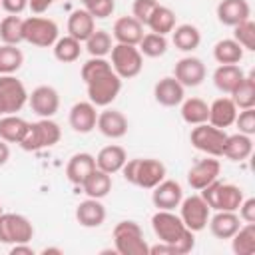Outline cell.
<instances>
[{"instance_id":"22","label":"cell","mask_w":255,"mask_h":255,"mask_svg":"<svg viewBox=\"0 0 255 255\" xmlns=\"http://www.w3.org/2000/svg\"><path fill=\"white\" fill-rule=\"evenodd\" d=\"M112 36L118 40V44H129L137 46L143 38V24H139L133 16H122L114 22Z\"/></svg>"},{"instance_id":"17","label":"cell","mask_w":255,"mask_h":255,"mask_svg":"<svg viewBox=\"0 0 255 255\" xmlns=\"http://www.w3.org/2000/svg\"><path fill=\"white\" fill-rule=\"evenodd\" d=\"M68 122H70V128L76 133H90L96 128V122H98L96 106L90 100L88 102H76L70 110Z\"/></svg>"},{"instance_id":"50","label":"cell","mask_w":255,"mask_h":255,"mask_svg":"<svg viewBox=\"0 0 255 255\" xmlns=\"http://www.w3.org/2000/svg\"><path fill=\"white\" fill-rule=\"evenodd\" d=\"M149 255H177V251H175V247L159 241L157 245H151L149 247Z\"/></svg>"},{"instance_id":"49","label":"cell","mask_w":255,"mask_h":255,"mask_svg":"<svg viewBox=\"0 0 255 255\" xmlns=\"http://www.w3.org/2000/svg\"><path fill=\"white\" fill-rule=\"evenodd\" d=\"M0 6L8 12V14H22L28 8V0H2Z\"/></svg>"},{"instance_id":"27","label":"cell","mask_w":255,"mask_h":255,"mask_svg":"<svg viewBox=\"0 0 255 255\" xmlns=\"http://www.w3.org/2000/svg\"><path fill=\"white\" fill-rule=\"evenodd\" d=\"M96 30V18L86 10H74L68 18V36L76 38L78 42H86L92 32Z\"/></svg>"},{"instance_id":"25","label":"cell","mask_w":255,"mask_h":255,"mask_svg":"<svg viewBox=\"0 0 255 255\" xmlns=\"http://www.w3.org/2000/svg\"><path fill=\"white\" fill-rule=\"evenodd\" d=\"M245 78V72L237 66V64H219L213 72V84L219 92L223 94H233V90L241 84V80Z\"/></svg>"},{"instance_id":"43","label":"cell","mask_w":255,"mask_h":255,"mask_svg":"<svg viewBox=\"0 0 255 255\" xmlns=\"http://www.w3.org/2000/svg\"><path fill=\"white\" fill-rule=\"evenodd\" d=\"M233 40L243 48V50H255V22L251 18L239 22L233 26Z\"/></svg>"},{"instance_id":"42","label":"cell","mask_w":255,"mask_h":255,"mask_svg":"<svg viewBox=\"0 0 255 255\" xmlns=\"http://www.w3.org/2000/svg\"><path fill=\"white\" fill-rule=\"evenodd\" d=\"M139 52L141 56H147V58H159L167 52V40L165 36L161 34H155V32H149V34H143V38L139 40Z\"/></svg>"},{"instance_id":"51","label":"cell","mask_w":255,"mask_h":255,"mask_svg":"<svg viewBox=\"0 0 255 255\" xmlns=\"http://www.w3.org/2000/svg\"><path fill=\"white\" fill-rule=\"evenodd\" d=\"M56 0H28V8L34 12V14H42L46 12L50 6H54Z\"/></svg>"},{"instance_id":"38","label":"cell","mask_w":255,"mask_h":255,"mask_svg":"<svg viewBox=\"0 0 255 255\" xmlns=\"http://www.w3.org/2000/svg\"><path fill=\"white\" fill-rule=\"evenodd\" d=\"M80 54H82V42H78L72 36H64L54 42V58L62 64L76 62L80 58Z\"/></svg>"},{"instance_id":"6","label":"cell","mask_w":255,"mask_h":255,"mask_svg":"<svg viewBox=\"0 0 255 255\" xmlns=\"http://www.w3.org/2000/svg\"><path fill=\"white\" fill-rule=\"evenodd\" d=\"M88 98L96 108H108L122 90V78L114 72V68L98 74L90 82H86Z\"/></svg>"},{"instance_id":"28","label":"cell","mask_w":255,"mask_h":255,"mask_svg":"<svg viewBox=\"0 0 255 255\" xmlns=\"http://www.w3.org/2000/svg\"><path fill=\"white\" fill-rule=\"evenodd\" d=\"M239 215L235 211H217L213 217H209V231L217 239H231L235 231L241 227Z\"/></svg>"},{"instance_id":"36","label":"cell","mask_w":255,"mask_h":255,"mask_svg":"<svg viewBox=\"0 0 255 255\" xmlns=\"http://www.w3.org/2000/svg\"><path fill=\"white\" fill-rule=\"evenodd\" d=\"M213 58L217 64H239L243 58V48L233 38H223L213 46Z\"/></svg>"},{"instance_id":"7","label":"cell","mask_w":255,"mask_h":255,"mask_svg":"<svg viewBox=\"0 0 255 255\" xmlns=\"http://www.w3.org/2000/svg\"><path fill=\"white\" fill-rule=\"evenodd\" d=\"M22 32H24V42H28L32 46H38V48H50L60 38L58 24L54 20L42 18V16L24 18Z\"/></svg>"},{"instance_id":"45","label":"cell","mask_w":255,"mask_h":255,"mask_svg":"<svg viewBox=\"0 0 255 255\" xmlns=\"http://www.w3.org/2000/svg\"><path fill=\"white\" fill-rule=\"evenodd\" d=\"M112 68V64L106 60V58H90L84 66H82V80L84 82H90L92 78H96L98 74H102V72H106V70H110Z\"/></svg>"},{"instance_id":"24","label":"cell","mask_w":255,"mask_h":255,"mask_svg":"<svg viewBox=\"0 0 255 255\" xmlns=\"http://www.w3.org/2000/svg\"><path fill=\"white\" fill-rule=\"evenodd\" d=\"M96 169V157L92 153H86V151H80V153H74L66 165V175H68V181L74 183V185H82L84 179Z\"/></svg>"},{"instance_id":"47","label":"cell","mask_w":255,"mask_h":255,"mask_svg":"<svg viewBox=\"0 0 255 255\" xmlns=\"http://www.w3.org/2000/svg\"><path fill=\"white\" fill-rule=\"evenodd\" d=\"M235 126L239 128L241 133L253 135V133H255V108H245V110L237 112Z\"/></svg>"},{"instance_id":"55","label":"cell","mask_w":255,"mask_h":255,"mask_svg":"<svg viewBox=\"0 0 255 255\" xmlns=\"http://www.w3.org/2000/svg\"><path fill=\"white\" fill-rule=\"evenodd\" d=\"M0 116H6V106H4V100L0 96Z\"/></svg>"},{"instance_id":"39","label":"cell","mask_w":255,"mask_h":255,"mask_svg":"<svg viewBox=\"0 0 255 255\" xmlns=\"http://www.w3.org/2000/svg\"><path fill=\"white\" fill-rule=\"evenodd\" d=\"M231 100L237 106V110L255 108V74H249L241 80V84L233 90Z\"/></svg>"},{"instance_id":"5","label":"cell","mask_w":255,"mask_h":255,"mask_svg":"<svg viewBox=\"0 0 255 255\" xmlns=\"http://www.w3.org/2000/svg\"><path fill=\"white\" fill-rule=\"evenodd\" d=\"M114 249L120 255H149V245L135 221H120L114 227Z\"/></svg>"},{"instance_id":"2","label":"cell","mask_w":255,"mask_h":255,"mask_svg":"<svg viewBox=\"0 0 255 255\" xmlns=\"http://www.w3.org/2000/svg\"><path fill=\"white\" fill-rule=\"evenodd\" d=\"M122 173L128 183L143 189H153L159 181L165 179V165L153 157H133L124 163Z\"/></svg>"},{"instance_id":"10","label":"cell","mask_w":255,"mask_h":255,"mask_svg":"<svg viewBox=\"0 0 255 255\" xmlns=\"http://www.w3.org/2000/svg\"><path fill=\"white\" fill-rule=\"evenodd\" d=\"M34 237V225L28 217L20 213H2L0 215V243L16 245L30 243Z\"/></svg>"},{"instance_id":"4","label":"cell","mask_w":255,"mask_h":255,"mask_svg":"<svg viewBox=\"0 0 255 255\" xmlns=\"http://www.w3.org/2000/svg\"><path fill=\"white\" fill-rule=\"evenodd\" d=\"M62 129L52 118H42L38 122L28 124V129L20 141L24 151H40L44 147H52L60 141Z\"/></svg>"},{"instance_id":"18","label":"cell","mask_w":255,"mask_h":255,"mask_svg":"<svg viewBox=\"0 0 255 255\" xmlns=\"http://www.w3.org/2000/svg\"><path fill=\"white\" fill-rule=\"evenodd\" d=\"M96 128L100 129L102 135H106L110 139H120V137H124L128 133V118L120 110L106 108L104 112L98 114Z\"/></svg>"},{"instance_id":"1","label":"cell","mask_w":255,"mask_h":255,"mask_svg":"<svg viewBox=\"0 0 255 255\" xmlns=\"http://www.w3.org/2000/svg\"><path fill=\"white\" fill-rule=\"evenodd\" d=\"M151 227L159 241L175 247L177 255H187L193 251V247H195L193 231H189L183 225L181 217L175 215L173 211L157 209V213H153V217H151Z\"/></svg>"},{"instance_id":"48","label":"cell","mask_w":255,"mask_h":255,"mask_svg":"<svg viewBox=\"0 0 255 255\" xmlns=\"http://www.w3.org/2000/svg\"><path fill=\"white\" fill-rule=\"evenodd\" d=\"M239 209V219H243L245 223H255V197L243 199Z\"/></svg>"},{"instance_id":"53","label":"cell","mask_w":255,"mask_h":255,"mask_svg":"<svg viewBox=\"0 0 255 255\" xmlns=\"http://www.w3.org/2000/svg\"><path fill=\"white\" fill-rule=\"evenodd\" d=\"M8 159H10V147H8V143H6L4 139H0V167H2Z\"/></svg>"},{"instance_id":"3","label":"cell","mask_w":255,"mask_h":255,"mask_svg":"<svg viewBox=\"0 0 255 255\" xmlns=\"http://www.w3.org/2000/svg\"><path fill=\"white\" fill-rule=\"evenodd\" d=\"M199 195L209 205V209H215V211H237V207L245 199L243 197V189L239 185L221 183L219 179H215L209 185H205Z\"/></svg>"},{"instance_id":"12","label":"cell","mask_w":255,"mask_h":255,"mask_svg":"<svg viewBox=\"0 0 255 255\" xmlns=\"http://www.w3.org/2000/svg\"><path fill=\"white\" fill-rule=\"evenodd\" d=\"M0 96L6 106V114L20 112L28 102V90L26 86L12 74L0 76Z\"/></svg>"},{"instance_id":"46","label":"cell","mask_w":255,"mask_h":255,"mask_svg":"<svg viewBox=\"0 0 255 255\" xmlns=\"http://www.w3.org/2000/svg\"><path fill=\"white\" fill-rule=\"evenodd\" d=\"M159 2L157 0H133V4H131V16L139 22V24H147V18L151 16V12H153V8L157 6Z\"/></svg>"},{"instance_id":"21","label":"cell","mask_w":255,"mask_h":255,"mask_svg":"<svg viewBox=\"0 0 255 255\" xmlns=\"http://www.w3.org/2000/svg\"><path fill=\"white\" fill-rule=\"evenodd\" d=\"M76 219L82 227H88V229H94V227H100L104 221H106V207L100 199H94V197H88L84 201L78 203L76 207Z\"/></svg>"},{"instance_id":"13","label":"cell","mask_w":255,"mask_h":255,"mask_svg":"<svg viewBox=\"0 0 255 255\" xmlns=\"http://www.w3.org/2000/svg\"><path fill=\"white\" fill-rule=\"evenodd\" d=\"M205 64L195 58V56H185L181 58L175 68H173V78L183 86V88H197L205 80Z\"/></svg>"},{"instance_id":"23","label":"cell","mask_w":255,"mask_h":255,"mask_svg":"<svg viewBox=\"0 0 255 255\" xmlns=\"http://www.w3.org/2000/svg\"><path fill=\"white\" fill-rule=\"evenodd\" d=\"M235 118H237V106L233 104L231 98H217L211 106H209V118H207V124L219 128V129H225L229 126L235 124Z\"/></svg>"},{"instance_id":"52","label":"cell","mask_w":255,"mask_h":255,"mask_svg":"<svg viewBox=\"0 0 255 255\" xmlns=\"http://www.w3.org/2000/svg\"><path fill=\"white\" fill-rule=\"evenodd\" d=\"M10 255H34V249L28 243H16V245H12Z\"/></svg>"},{"instance_id":"9","label":"cell","mask_w":255,"mask_h":255,"mask_svg":"<svg viewBox=\"0 0 255 255\" xmlns=\"http://www.w3.org/2000/svg\"><path fill=\"white\" fill-rule=\"evenodd\" d=\"M225 139H227V133L225 129H219L211 124H199L191 129L189 133V141L195 149L211 155V157H221L223 153V145H225Z\"/></svg>"},{"instance_id":"14","label":"cell","mask_w":255,"mask_h":255,"mask_svg":"<svg viewBox=\"0 0 255 255\" xmlns=\"http://www.w3.org/2000/svg\"><path fill=\"white\" fill-rule=\"evenodd\" d=\"M28 104L40 118H52L60 110V94L52 86H38L28 94Z\"/></svg>"},{"instance_id":"41","label":"cell","mask_w":255,"mask_h":255,"mask_svg":"<svg viewBox=\"0 0 255 255\" xmlns=\"http://www.w3.org/2000/svg\"><path fill=\"white\" fill-rule=\"evenodd\" d=\"M112 36L106 30H94L92 36L86 40V50L94 58H104L106 54L112 52Z\"/></svg>"},{"instance_id":"40","label":"cell","mask_w":255,"mask_h":255,"mask_svg":"<svg viewBox=\"0 0 255 255\" xmlns=\"http://www.w3.org/2000/svg\"><path fill=\"white\" fill-rule=\"evenodd\" d=\"M22 64H24V54L18 46H10V44L0 46V76L18 72Z\"/></svg>"},{"instance_id":"19","label":"cell","mask_w":255,"mask_h":255,"mask_svg":"<svg viewBox=\"0 0 255 255\" xmlns=\"http://www.w3.org/2000/svg\"><path fill=\"white\" fill-rule=\"evenodd\" d=\"M153 96H155V102H157L159 106H165V108L179 106V104L185 100L183 86H181L173 76L161 78V80L153 86Z\"/></svg>"},{"instance_id":"26","label":"cell","mask_w":255,"mask_h":255,"mask_svg":"<svg viewBox=\"0 0 255 255\" xmlns=\"http://www.w3.org/2000/svg\"><path fill=\"white\" fill-rule=\"evenodd\" d=\"M126 161H128L126 149L122 145H114V143L102 147L98 151V155H96V167L102 169V171H106V173H110V175L122 171V167H124Z\"/></svg>"},{"instance_id":"16","label":"cell","mask_w":255,"mask_h":255,"mask_svg":"<svg viewBox=\"0 0 255 255\" xmlns=\"http://www.w3.org/2000/svg\"><path fill=\"white\" fill-rule=\"evenodd\" d=\"M181 199H183V189L175 179H163L151 191V201L157 209L173 211L175 207H179Z\"/></svg>"},{"instance_id":"11","label":"cell","mask_w":255,"mask_h":255,"mask_svg":"<svg viewBox=\"0 0 255 255\" xmlns=\"http://www.w3.org/2000/svg\"><path fill=\"white\" fill-rule=\"evenodd\" d=\"M209 213H211V209L203 201L201 195H189V197L181 199V203H179V217H181L183 225L193 233L203 231L207 227V221L211 217Z\"/></svg>"},{"instance_id":"57","label":"cell","mask_w":255,"mask_h":255,"mask_svg":"<svg viewBox=\"0 0 255 255\" xmlns=\"http://www.w3.org/2000/svg\"><path fill=\"white\" fill-rule=\"evenodd\" d=\"M82 2H84V4H86V2H90V0H82Z\"/></svg>"},{"instance_id":"34","label":"cell","mask_w":255,"mask_h":255,"mask_svg":"<svg viewBox=\"0 0 255 255\" xmlns=\"http://www.w3.org/2000/svg\"><path fill=\"white\" fill-rule=\"evenodd\" d=\"M181 118L189 126L205 124L209 118V106L201 98H189L181 102Z\"/></svg>"},{"instance_id":"54","label":"cell","mask_w":255,"mask_h":255,"mask_svg":"<svg viewBox=\"0 0 255 255\" xmlns=\"http://www.w3.org/2000/svg\"><path fill=\"white\" fill-rule=\"evenodd\" d=\"M50 253L62 255V249H58V247H46V249H42V255H50Z\"/></svg>"},{"instance_id":"35","label":"cell","mask_w":255,"mask_h":255,"mask_svg":"<svg viewBox=\"0 0 255 255\" xmlns=\"http://www.w3.org/2000/svg\"><path fill=\"white\" fill-rule=\"evenodd\" d=\"M231 249L235 255H253L255 253V223L241 225L231 237Z\"/></svg>"},{"instance_id":"44","label":"cell","mask_w":255,"mask_h":255,"mask_svg":"<svg viewBox=\"0 0 255 255\" xmlns=\"http://www.w3.org/2000/svg\"><path fill=\"white\" fill-rule=\"evenodd\" d=\"M84 8H86L94 18L104 20V18H108V16L114 14V10H116V0H90V2L84 4Z\"/></svg>"},{"instance_id":"31","label":"cell","mask_w":255,"mask_h":255,"mask_svg":"<svg viewBox=\"0 0 255 255\" xmlns=\"http://www.w3.org/2000/svg\"><path fill=\"white\" fill-rule=\"evenodd\" d=\"M80 187L84 189V193H86L88 197L102 199V197H106V195L112 191V175L96 167V169L84 179V183H82Z\"/></svg>"},{"instance_id":"37","label":"cell","mask_w":255,"mask_h":255,"mask_svg":"<svg viewBox=\"0 0 255 255\" xmlns=\"http://www.w3.org/2000/svg\"><path fill=\"white\" fill-rule=\"evenodd\" d=\"M24 20L16 14H10L6 16L2 22H0V40L4 44H10V46H18L20 42H24Z\"/></svg>"},{"instance_id":"29","label":"cell","mask_w":255,"mask_h":255,"mask_svg":"<svg viewBox=\"0 0 255 255\" xmlns=\"http://www.w3.org/2000/svg\"><path fill=\"white\" fill-rule=\"evenodd\" d=\"M251 153H253V139H251V135H245V133L239 131V133L227 135L221 155L231 159V161H243Z\"/></svg>"},{"instance_id":"56","label":"cell","mask_w":255,"mask_h":255,"mask_svg":"<svg viewBox=\"0 0 255 255\" xmlns=\"http://www.w3.org/2000/svg\"><path fill=\"white\" fill-rule=\"evenodd\" d=\"M2 213H4V211H2V205H0V215H2Z\"/></svg>"},{"instance_id":"30","label":"cell","mask_w":255,"mask_h":255,"mask_svg":"<svg viewBox=\"0 0 255 255\" xmlns=\"http://www.w3.org/2000/svg\"><path fill=\"white\" fill-rule=\"evenodd\" d=\"M173 46L181 52H193L201 44V32L193 24H179L171 30Z\"/></svg>"},{"instance_id":"58","label":"cell","mask_w":255,"mask_h":255,"mask_svg":"<svg viewBox=\"0 0 255 255\" xmlns=\"http://www.w3.org/2000/svg\"><path fill=\"white\" fill-rule=\"evenodd\" d=\"M0 2H2V0H0Z\"/></svg>"},{"instance_id":"32","label":"cell","mask_w":255,"mask_h":255,"mask_svg":"<svg viewBox=\"0 0 255 255\" xmlns=\"http://www.w3.org/2000/svg\"><path fill=\"white\" fill-rule=\"evenodd\" d=\"M28 129V122L16 114H6L0 118V139L6 143H20Z\"/></svg>"},{"instance_id":"8","label":"cell","mask_w":255,"mask_h":255,"mask_svg":"<svg viewBox=\"0 0 255 255\" xmlns=\"http://www.w3.org/2000/svg\"><path fill=\"white\" fill-rule=\"evenodd\" d=\"M112 68L122 80L135 78L143 68V56L137 46L129 44H116L112 46Z\"/></svg>"},{"instance_id":"33","label":"cell","mask_w":255,"mask_h":255,"mask_svg":"<svg viewBox=\"0 0 255 255\" xmlns=\"http://www.w3.org/2000/svg\"><path fill=\"white\" fill-rule=\"evenodd\" d=\"M145 26H147L151 32L161 34V36L171 34V30L175 28V12H173L171 8H167V6L157 4V6L153 8L151 16L147 18V24H145Z\"/></svg>"},{"instance_id":"20","label":"cell","mask_w":255,"mask_h":255,"mask_svg":"<svg viewBox=\"0 0 255 255\" xmlns=\"http://www.w3.org/2000/svg\"><path fill=\"white\" fill-rule=\"evenodd\" d=\"M251 16V6L247 0H221L217 4V20L223 26H237Z\"/></svg>"},{"instance_id":"15","label":"cell","mask_w":255,"mask_h":255,"mask_svg":"<svg viewBox=\"0 0 255 255\" xmlns=\"http://www.w3.org/2000/svg\"><path fill=\"white\" fill-rule=\"evenodd\" d=\"M219 171H221V163L209 155L205 159H199L195 165H191V169L187 171V183L191 185V189L201 191L205 185H209L219 177Z\"/></svg>"}]
</instances>
